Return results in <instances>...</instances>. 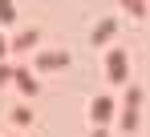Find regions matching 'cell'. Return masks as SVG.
Masks as SVG:
<instances>
[{"label":"cell","mask_w":150,"mask_h":137,"mask_svg":"<svg viewBox=\"0 0 150 137\" xmlns=\"http://www.w3.org/2000/svg\"><path fill=\"white\" fill-rule=\"evenodd\" d=\"M33 41H37V32H21V36H16V48H28Z\"/></svg>","instance_id":"obj_7"},{"label":"cell","mask_w":150,"mask_h":137,"mask_svg":"<svg viewBox=\"0 0 150 137\" xmlns=\"http://www.w3.org/2000/svg\"><path fill=\"white\" fill-rule=\"evenodd\" d=\"M12 81H16V85H21V93H28V97H33V93H37V81H33V77H28L25 68H12Z\"/></svg>","instance_id":"obj_3"},{"label":"cell","mask_w":150,"mask_h":137,"mask_svg":"<svg viewBox=\"0 0 150 137\" xmlns=\"http://www.w3.org/2000/svg\"><path fill=\"white\" fill-rule=\"evenodd\" d=\"M114 32H118V20H101V24H98V32H93V41H98V45H105Z\"/></svg>","instance_id":"obj_5"},{"label":"cell","mask_w":150,"mask_h":137,"mask_svg":"<svg viewBox=\"0 0 150 137\" xmlns=\"http://www.w3.org/2000/svg\"><path fill=\"white\" fill-rule=\"evenodd\" d=\"M110 113H114V97H98V101H93V121H98V125H105V121H110Z\"/></svg>","instance_id":"obj_2"},{"label":"cell","mask_w":150,"mask_h":137,"mask_svg":"<svg viewBox=\"0 0 150 137\" xmlns=\"http://www.w3.org/2000/svg\"><path fill=\"white\" fill-rule=\"evenodd\" d=\"M105 77L118 85V81H126V52L122 48H110V57H105Z\"/></svg>","instance_id":"obj_1"},{"label":"cell","mask_w":150,"mask_h":137,"mask_svg":"<svg viewBox=\"0 0 150 137\" xmlns=\"http://www.w3.org/2000/svg\"><path fill=\"white\" fill-rule=\"evenodd\" d=\"M65 65V52H41L37 57V68H61Z\"/></svg>","instance_id":"obj_4"},{"label":"cell","mask_w":150,"mask_h":137,"mask_svg":"<svg viewBox=\"0 0 150 137\" xmlns=\"http://www.w3.org/2000/svg\"><path fill=\"white\" fill-rule=\"evenodd\" d=\"M12 121H16V125H28L33 117H28V109H16V113H12Z\"/></svg>","instance_id":"obj_8"},{"label":"cell","mask_w":150,"mask_h":137,"mask_svg":"<svg viewBox=\"0 0 150 137\" xmlns=\"http://www.w3.org/2000/svg\"><path fill=\"white\" fill-rule=\"evenodd\" d=\"M0 20H4V24L12 20V0H0Z\"/></svg>","instance_id":"obj_6"},{"label":"cell","mask_w":150,"mask_h":137,"mask_svg":"<svg viewBox=\"0 0 150 137\" xmlns=\"http://www.w3.org/2000/svg\"><path fill=\"white\" fill-rule=\"evenodd\" d=\"M0 52H4V41H0Z\"/></svg>","instance_id":"obj_9"}]
</instances>
